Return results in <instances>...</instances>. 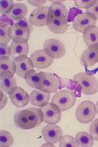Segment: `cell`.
<instances>
[{
    "label": "cell",
    "mask_w": 98,
    "mask_h": 147,
    "mask_svg": "<svg viewBox=\"0 0 98 147\" xmlns=\"http://www.w3.org/2000/svg\"><path fill=\"white\" fill-rule=\"evenodd\" d=\"M90 134L94 140L98 141V119L92 121L90 126Z\"/></svg>",
    "instance_id": "obj_32"
},
{
    "label": "cell",
    "mask_w": 98,
    "mask_h": 147,
    "mask_svg": "<svg viewBox=\"0 0 98 147\" xmlns=\"http://www.w3.org/2000/svg\"><path fill=\"white\" fill-rule=\"evenodd\" d=\"M0 11L1 14H8L14 7V1L13 0H3L0 1Z\"/></svg>",
    "instance_id": "obj_30"
},
{
    "label": "cell",
    "mask_w": 98,
    "mask_h": 147,
    "mask_svg": "<svg viewBox=\"0 0 98 147\" xmlns=\"http://www.w3.org/2000/svg\"><path fill=\"white\" fill-rule=\"evenodd\" d=\"M25 111L33 128L40 126L43 121V114L41 109L32 107V108L25 109Z\"/></svg>",
    "instance_id": "obj_21"
},
{
    "label": "cell",
    "mask_w": 98,
    "mask_h": 147,
    "mask_svg": "<svg viewBox=\"0 0 98 147\" xmlns=\"http://www.w3.org/2000/svg\"><path fill=\"white\" fill-rule=\"evenodd\" d=\"M49 11L55 17H60L67 20L68 9L60 1H55L49 7Z\"/></svg>",
    "instance_id": "obj_24"
},
{
    "label": "cell",
    "mask_w": 98,
    "mask_h": 147,
    "mask_svg": "<svg viewBox=\"0 0 98 147\" xmlns=\"http://www.w3.org/2000/svg\"><path fill=\"white\" fill-rule=\"evenodd\" d=\"M11 49V57L14 59L21 56H27L29 50L28 42L26 43H16L12 42L9 45Z\"/></svg>",
    "instance_id": "obj_23"
},
{
    "label": "cell",
    "mask_w": 98,
    "mask_h": 147,
    "mask_svg": "<svg viewBox=\"0 0 98 147\" xmlns=\"http://www.w3.org/2000/svg\"><path fill=\"white\" fill-rule=\"evenodd\" d=\"M14 121L16 126L21 129L29 130V129H33V125L29 121L25 109L18 111L14 114Z\"/></svg>",
    "instance_id": "obj_20"
},
{
    "label": "cell",
    "mask_w": 98,
    "mask_h": 147,
    "mask_svg": "<svg viewBox=\"0 0 98 147\" xmlns=\"http://www.w3.org/2000/svg\"><path fill=\"white\" fill-rule=\"evenodd\" d=\"M46 25L51 32L57 34H63L65 33L68 28L67 20L54 17L50 11L48 15Z\"/></svg>",
    "instance_id": "obj_8"
},
{
    "label": "cell",
    "mask_w": 98,
    "mask_h": 147,
    "mask_svg": "<svg viewBox=\"0 0 98 147\" xmlns=\"http://www.w3.org/2000/svg\"><path fill=\"white\" fill-rule=\"evenodd\" d=\"M45 76H46L45 72L43 71L37 72L34 69H32L26 73L24 79L30 87L40 89L42 82L45 79Z\"/></svg>",
    "instance_id": "obj_16"
},
{
    "label": "cell",
    "mask_w": 98,
    "mask_h": 147,
    "mask_svg": "<svg viewBox=\"0 0 98 147\" xmlns=\"http://www.w3.org/2000/svg\"><path fill=\"white\" fill-rule=\"evenodd\" d=\"M30 103L38 107H43L49 104L51 94L46 93L40 89H35L30 94Z\"/></svg>",
    "instance_id": "obj_14"
},
{
    "label": "cell",
    "mask_w": 98,
    "mask_h": 147,
    "mask_svg": "<svg viewBox=\"0 0 98 147\" xmlns=\"http://www.w3.org/2000/svg\"><path fill=\"white\" fill-rule=\"evenodd\" d=\"M42 136L46 142L56 144L63 137V131L60 126L55 124H47L42 129Z\"/></svg>",
    "instance_id": "obj_9"
},
{
    "label": "cell",
    "mask_w": 98,
    "mask_h": 147,
    "mask_svg": "<svg viewBox=\"0 0 98 147\" xmlns=\"http://www.w3.org/2000/svg\"><path fill=\"white\" fill-rule=\"evenodd\" d=\"M78 147H91L94 144L91 134L85 131H80L75 136Z\"/></svg>",
    "instance_id": "obj_26"
},
{
    "label": "cell",
    "mask_w": 98,
    "mask_h": 147,
    "mask_svg": "<svg viewBox=\"0 0 98 147\" xmlns=\"http://www.w3.org/2000/svg\"><path fill=\"white\" fill-rule=\"evenodd\" d=\"M0 56L1 57H11V49L7 44H1L0 46Z\"/></svg>",
    "instance_id": "obj_34"
},
{
    "label": "cell",
    "mask_w": 98,
    "mask_h": 147,
    "mask_svg": "<svg viewBox=\"0 0 98 147\" xmlns=\"http://www.w3.org/2000/svg\"><path fill=\"white\" fill-rule=\"evenodd\" d=\"M95 107H96V110H97V114H98V101H97V103H96Z\"/></svg>",
    "instance_id": "obj_39"
},
{
    "label": "cell",
    "mask_w": 98,
    "mask_h": 147,
    "mask_svg": "<svg viewBox=\"0 0 98 147\" xmlns=\"http://www.w3.org/2000/svg\"><path fill=\"white\" fill-rule=\"evenodd\" d=\"M0 74L9 73L14 75L16 74V64L14 60L10 59V57H1L0 59Z\"/></svg>",
    "instance_id": "obj_25"
},
{
    "label": "cell",
    "mask_w": 98,
    "mask_h": 147,
    "mask_svg": "<svg viewBox=\"0 0 98 147\" xmlns=\"http://www.w3.org/2000/svg\"><path fill=\"white\" fill-rule=\"evenodd\" d=\"M81 59L87 67H93L98 63V45L88 47L82 54Z\"/></svg>",
    "instance_id": "obj_17"
},
{
    "label": "cell",
    "mask_w": 98,
    "mask_h": 147,
    "mask_svg": "<svg viewBox=\"0 0 98 147\" xmlns=\"http://www.w3.org/2000/svg\"><path fill=\"white\" fill-rule=\"evenodd\" d=\"M49 8L47 7H38L33 10L29 17V22L33 26H43L46 25Z\"/></svg>",
    "instance_id": "obj_10"
},
{
    "label": "cell",
    "mask_w": 98,
    "mask_h": 147,
    "mask_svg": "<svg viewBox=\"0 0 98 147\" xmlns=\"http://www.w3.org/2000/svg\"><path fill=\"white\" fill-rule=\"evenodd\" d=\"M83 40L87 47L98 45V27L93 26L86 29L83 33Z\"/></svg>",
    "instance_id": "obj_22"
},
{
    "label": "cell",
    "mask_w": 98,
    "mask_h": 147,
    "mask_svg": "<svg viewBox=\"0 0 98 147\" xmlns=\"http://www.w3.org/2000/svg\"><path fill=\"white\" fill-rule=\"evenodd\" d=\"M27 7L24 4L17 3V4H14L11 11L8 14H6V16L11 20L17 22L20 20L24 19L27 14Z\"/></svg>",
    "instance_id": "obj_19"
},
{
    "label": "cell",
    "mask_w": 98,
    "mask_h": 147,
    "mask_svg": "<svg viewBox=\"0 0 98 147\" xmlns=\"http://www.w3.org/2000/svg\"><path fill=\"white\" fill-rule=\"evenodd\" d=\"M76 101V95L71 91L63 89L58 91L53 96L51 102L55 104L61 111L71 109Z\"/></svg>",
    "instance_id": "obj_2"
},
{
    "label": "cell",
    "mask_w": 98,
    "mask_h": 147,
    "mask_svg": "<svg viewBox=\"0 0 98 147\" xmlns=\"http://www.w3.org/2000/svg\"><path fill=\"white\" fill-rule=\"evenodd\" d=\"M1 79V90L10 95L14 92L17 86V80L14 75L9 73H1L0 74Z\"/></svg>",
    "instance_id": "obj_15"
},
{
    "label": "cell",
    "mask_w": 98,
    "mask_h": 147,
    "mask_svg": "<svg viewBox=\"0 0 98 147\" xmlns=\"http://www.w3.org/2000/svg\"><path fill=\"white\" fill-rule=\"evenodd\" d=\"M96 114L95 104L91 101H84L76 109L75 117L80 123H88L94 120Z\"/></svg>",
    "instance_id": "obj_3"
},
{
    "label": "cell",
    "mask_w": 98,
    "mask_h": 147,
    "mask_svg": "<svg viewBox=\"0 0 98 147\" xmlns=\"http://www.w3.org/2000/svg\"><path fill=\"white\" fill-rule=\"evenodd\" d=\"M97 20V18L93 13L86 11L76 17L73 24V27L76 32L83 34L89 27L95 26Z\"/></svg>",
    "instance_id": "obj_5"
},
{
    "label": "cell",
    "mask_w": 98,
    "mask_h": 147,
    "mask_svg": "<svg viewBox=\"0 0 98 147\" xmlns=\"http://www.w3.org/2000/svg\"><path fill=\"white\" fill-rule=\"evenodd\" d=\"M28 2H29L30 4H31L32 6L41 7H43L42 5H43V4L46 2V1H43V0H42V1L41 0H40V1H37V0H36V1H28Z\"/></svg>",
    "instance_id": "obj_37"
},
{
    "label": "cell",
    "mask_w": 98,
    "mask_h": 147,
    "mask_svg": "<svg viewBox=\"0 0 98 147\" xmlns=\"http://www.w3.org/2000/svg\"><path fill=\"white\" fill-rule=\"evenodd\" d=\"M40 108L43 114V122L47 124H56L59 122L62 111L55 104L50 102Z\"/></svg>",
    "instance_id": "obj_6"
},
{
    "label": "cell",
    "mask_w": 98,
    "mask_h": 147,
    "mask_svg": "<svg viewBox=\"0 0 98 147\" xmlns=\"http://www.w3.org/2000/svg\"><path fill=\"white\" fill-rule=\"evenodd\" d=\"M10 27L7 25L1 23V27H0V35H1V39L0 42L1 44H7L9 43L11 40V36L9 33Z\"/></svg>",
    "instance_id": "obj_28"
},
{
    "label": "cell",
    "mask_w": 98,
    "mask_h": 147,
    "mask_svg": "<svg viewBox=\"0 0 98 147\" xmlns=\"http://www.w3.org/2000/svg\"><path fill=\"white\" fill-rule=\"evenodd\" d=\"M40 90L46 93H56L58 90V81L53 74L46 73L44 80L41 86Z\"/></svg>",
    "instance_id": "obj_18"
},
{
    "label": "cell",
    "mask_w": 98,
    "mask_h": 147,
    "mask_svg": "<svg viewBox=\"0 0 98 147\" xmlns=\"http://www.w3.org/2000/svg\"><path fill=\"white\" fill-rule=\"evenodd\" d=\"M14 60L17 67L16 74L20 78L24 79L26 73L34 68L33 61L27 56H21L14 59Z\"/></svg>",
    "instance_id": "obj_11"
},
{
    "label": "cell",
    "mask_w": 98,
    "mask_h": 147,
    "mask_svg": "<svg viewBox=\"0 0 98 147\" xmlns=\"http://www.w3.org/2000/svg\"><path fill=\"white\" fill-rule=\"evenodd\" d=\"M12 104L17 108L26 107L30 102V96L20 86H17L13 93L9 95Z\"/></svg>",
    "instance_id": "obj_12"
},
{
    "label": "cell",
    "mask_w": 98,
    "mask_h": 147,
    "mask_svg": "<svg viewBox=\"0 0 98 147\" xmlns=\"http://www.w3.org/2000/svg\"><path fill=\"white\" fill-rule=\"evenodd\" d=\"M59 142L60 147H78L75 138L70 135L63 136Z\"/></svg>",
    "instance_id": "obj_29"
},
{
    "label": "cell",
    "mask_w": 98,
    "mask_h": 147,
    "mask_svg": "<svg viewBox=\"0 0 98 147\" xmlns=\"http://www.w3.org/2000/svg\"><path fill=\"white\" fill-rule=\"evenodd\" d=\"M42 146H53V147H54L55 146V145H54V144H53V143L46 142V144H44L43 145H42Z\"/></svg>",
    "instance_id": "obj_38"
},
{
    "label": "cell",
    "mask_w": 98,
    "mask_h": 147,
    "mask_svg": "<svg viewBox=\"0 0 98 147\" xmlns=\"http://www.w3.org/2000/svg\"><path fill=\"white\" fill-rule=\"evenodd\" d=\"M14 143V137L12 134L6 130L0 131V146L9 147Z\"/></svg>",
    "instance_id": "obj_27"
},
{
    "label": "cell",
    "mask_w": 98,
    "mask_h": 147,
    "mask_svg": "<svg viewBox=\"0 0 98 147\" xmlns=\"http://www.w3.org/2000/svg\"><path fill=\"white\" fill-rule=\"evenodd\" d=\"M73 79L76 84L81 88L82 92L84 94L93 95L98 92V80L93 75L80 72L76 74Z\"/></svg>",
    "instance_id": "obj_1"
},
{
    "label": "cell",
    "mask_w": 98,
    "mask_h": 147,
    "mask_svg": "<svg viewBox=\"0 0 98 147\" xmlns=\"http://www.w3.org/2000/svg\"><path fill=\"white\" fill-rule=\"evenodd\" d=\"M43 50L53 59H61L66 53L64 44L55 39H49L45 41L43 44Z\"/></svg>",
    "instance_id": "obj_4"
},
{
    "label": "cell",
    "mask_w": 98,
    "mask_h": 147,
    "mask_svg": "<svg viewBox=\"0 0 98 147\" xmlns=\"http://www.w3.org/2000/svg\"><path fill=\"white\" fill-rule=\"evenodd\" d=\"M95 0H93V1H83V0H75L74 1L75 4L77 6V7L80 9H88L91 8L95 3Z\"/></svg>",
    "instance_id": "obj_31"
},
{
    "label": "cell",
    "mask_w": 98,
    "mask_h": 147,
    "mask_svg": "<svg viewBox=\"0 0 98 147\" xmlns=\"http://www.w3.org/2000/svg\"><path fill=\"white\" fill-rule=\"evenodd\" d=\"M87 11L93 13V14L96 17L97 20H98V0L95 1V4L91 7V8L87 9Z\"/></svg>",
    "instance_id": "obj_35"
},
{
    "label": "cell",
    "mask_w": 98,
    "mask_h": 147,
    "mask_svg": "<svg viewBox=\"0 0 98 147\" xmlns=\"http://www.w3.org/2000/svg\"><path fill=\"white\" fill-rule=\"evenodd\" d=\"M33 61L34 68L39 69L49 68L53 63L54 59L49 57L43 49H39L35 51L30 57Z\"/></svg>",
    "instance_id": "obj_7"
},
{
    "label": "cell",
    "mask_w": 98,
    "mask_h": 147,
    "mask_svg": "<svg viewBox=\"0 0 98 147\" xmlns=\"http://www.w3.org/2000/svg\"><path fill=\"white\" fill-rule=\"evenodd\" d=\"M31 31L13 25L9 29V33L12 42L16 43H26L30 39Z\"/></svg>",
    "instance_id": "obj_13"
},
{
    "label": "cell",
    "mask_w": 98,
    "mask_h": 147,
    "mask_svg": "<svg viewBox=\"0 0 98 147\" xmlns=\"http://www.w3.org/2000/svg\"><path fill=\"white\" fill-rule=\"evenodd\" d=\"M14 24L17 26H19V27L21 28H23V29H29V30H31V31L33 30V25L31 24L29 20H26V18L22 19V20H19V21L16 22Z\"/></svg>",
    "instance_id": "obj_33"
},
{
    "label": "cell",
    "mask_w": 98,
    "mask_h": 147,
    "mask_svg": "<svg viewBox=\"0 0 98 147\" xmlns=\"http://www.w3.org/2000/svg\"><path fill=\"white\" fill-rule=\"evenodd\" d=\"M0 94H1V102H0V109H3L4 108V107L6 106V104H7V96H6L5 94H4V92H3L2 90H1V93H0Z\"/></svg>",
    "instance_id": "obj_36"
}]
</instances>
